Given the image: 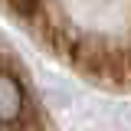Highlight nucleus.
Here are the masks:
<instances>
[{
    "instance_id": "obj_1",
    "label": "nucleus",
    "mask_w": 131,
    "mask_h": 131,
    "mask_svg": "<svg viewBox=\"0 0 131 131\" xmlns=\"http://www.w3.org/2000/svg\"><path fill=\"white\" fill-rule=\"evenodd\" d=\"M0 10L79 75L131 89V0H0Z\"/></svg>"
},
{
    "instance_id": "obj_2",
    "label": "nucleus",
    "mask_w": 131,
    "mask_h": 131,
    "mask_svg": "<svg viewBox=\"0 0 131 131\" xmlns=\"http://www.w3.org/2000/svg\"><path fill=\"white\" fill-rule=\"evenodd\" d=\"M0 131H52L16 52L0 39Z\"/></svg>"
}]
</instances>
